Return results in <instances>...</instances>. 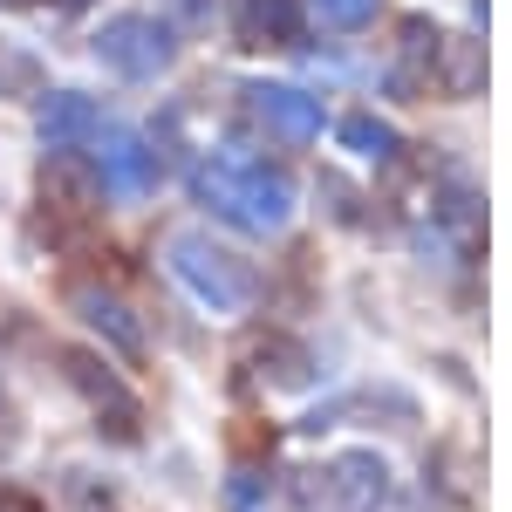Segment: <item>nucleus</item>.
Segmentation results:
<instances>
[{
  "label": "nucleus",
  "mask_w": 512,
  "mask_h": 512,
  "mask_svg": "<svg viewBox=\"0 0 512 512\" xmlns=\"http://www.w3.org/2000/svg\"><path fill=\"white\" fill-rule=\"evenodd\" d=\"M192 192L239 233H280L294 219V185L287 171H274L267 158H246V151H226V158H205L192 171Z\"/></svg>",
  "instance_id": "f257e3e1"
},
{
  "label": "nucleus",
  "mask_w": 512,
  "mask_h": 512,
  "mask_svg": "<svg viewBox=\"0 0 512 512\" xmlns=\"http://www.w3.org/2000/svg\"><path fill=\"white\" fill-rule=\"evenodd\" d=\"M164 253H171V280L192 294L198 308H212V315H239V308H253L260 280H253V267H246L239 253L212 246L205 233H178Z\"/></svg>",
  "instance_id": "f03ea898"
},
{
  "label": "nucleus",
  "mask_w": 512,
  "mask_h": 512,
  "mask_svg": "<svg viewBox=\"0 0 512 512\" xmlns=\"http://www.w3.org/2000/svg\"><path fill=\"white\" fill-rule=\"evenodd\" d=\"M301 499L335 506V512H376V506H390V465L376 451H342L335 465L301 472Z\"/></svg>",
  "instance_id": "7ed1b4c3"
},
{
  "label": "nucleus",
  "mask_w": 512,
  "mask_h": 512,
  "mask_svg": "<svg viewBox=\"0 0 512 512\" xmlns=\"http://www.w3.org/2000/svg\"><path fill=\"white\" fill-rule=\"evenodd\" d=\"M171 55H178V41H171V28L151 21V14H117V21L96 35V62L123 82H158L164 69H171Z\"/></svg>",
  "instance_id": "20e7f679"
},
{
  "label": "nucleus",
  "mask_w": 512,
  "mask_h": 512,
  "mask_svg": "<svg viewBox=\"0 0 512 512\" xmlns=\"http://www.w3.org/2000/svg\"><path fill=\"white\" fill-rule=\"evenodd\" d=\"M62 376H69V383L89 396V410L110 424V437H117V444H137V431H144V403L123 390V376L110 369V362H103V355L62 349Z\"/></svg>",
  "instance_id": "39448f33"
},
{
  "label": "nucleus",
  "mask_w": 512,
  "mask_h": 512,
  "mask_svg": "<svg viewBox=\"0 0 512 512\" xmlns=\"http://www.w3.org/2000/svg\"><path fill=\"white\" fill-rule=\"evenodd\" d=\"M96 171H103L96 185H103L110 198H123V205H137V198L158 192V151H151L144 137H123L117 130V137L96 151Z\"/></svg>",
  "instance_id": "423d86ee"
},
{
  "label": "nucleus",
  "mask_w": 512,
  "mask_h": 512,
  "mask_svg": "<svg viewBox=\"0 0 512 512\" xmlns=\"http://www.w3.org/2000/svg\"><path fill=\"white\" fill-rule=\"evenodd\" d=\"M246 103H253V117L267 123L274 137H287V144H315L321 137V103L301 96V89H287V82H253Z\"/></svg>",
  "instance_id": "0eeeda50"
},
{
  "label": "nucleus",
  "mask_w": 512,
  "mask_h": 512,
  "mask_svg": "<svg viewBox=\"0 0 512 512\" xmlns=\"http://www.w3.org/2000/svg\"><path fill=\"white\" fill-rule=\"evenodd\" d=\"M96 137H103V110H96L82 89L41 96V144H48V151H82V144H96Z\"/></svg>",
  "instance_id": "6e6552de"
},
{
  "label": "nucleus",
  "mask_w": 512,
  "mask_h": 512,
  "mask_svg": "<svg viewBox=\"0 0 512 512\" xmlns=\"http://www.w3.org/2000/svg\"><path fill=\"white\" fill-rule=\"evenodd\" d=\"M76 315L89 321V328H96L117 355H130V362L144 355V328H137V315L123 308L117 294H103V287H76Z\"/></svg>",
  "instance_id": "1a4fd4ad"
},
{
  "label": "nucleus",
  "mask_w": 512,
  "mask_h": 512,
  "mask_svg": "<svg viewBox=\"0 0 512 512\" xmlns=\"http://www.w3.org/2000/svg\"><path fill=\"white\" fill-rule=\"evenodd\" d=\"M431 76L444 96H478L485 89V48L465 35H437L431 41Z\"/></svg>",
  "instance_id": "9d476101"
},
{
  "label": "nucleus",
  "mask_w": 512,
  "mask_h": 512,
  "mask_svg": "<svg viewBox=\"0 0 512 512\" xmlns=\"http://www.w3.org/2000/svg\"><path fill=\"white\" fill-rule=\"evenodd\" d=\"M253 362H260V376H267L274 390H308V383H315V355L301 349L294 335H267V342L253 349Z\"/></svg>",
  "instance_id": "9b49d317"
},
{
  "label": "nucleus",
  "mask_w": 512,
  "mask_h": 512,
  "mask_svg": "<svg viewBox=\"0 0 512 512\" xmlns=\"http://www.w3.org/2000/svg\"><path fill=\"white\" fill-rule=\"evenodd\" d=\"M301 0H246V35L253 41H274V48H294L301 41Z\"/></svg>",
  "instance_id": "f8f14e48"
},
{
  "label": "nucleus",
  "mask_w": 512,
  "mask_h": 512,
  "mask_svg": "<svg viewBox=\"0 0 512 512\" xmlns=\"http://www.w3.org/2000/svg\"><path fill=\"white\" fill-rule=\"evenodd\" d=\"M342 144H349L355 158H396V130L383 117H342Z\"/></svg>",
  "instance_id": "ddd939ff"
},
{
  "label": "nucleus",
  "mask_w": 512,
  "mask_h": 512,
  "mask_svg": "<svg viewBox=\"0 0 512 512\" xmlns=\"http://www.w3.org/2000/svg\"><path fill=\"white\" fill-rule=\"evenodd\" d=\"M0 96H41V62L28 48H7L0 41Z\"/></svg>",
  "instance_id": "4468645a"
},
{
  "label": "nucleus",
  "mask_w": 512,
  "mask_h": 512,
  "mask_svg": "<svg viewBox=\"0 0 512 512\" xmlns=\"http://www.w3.org/2000/svg\"><path fill=\"white\" fill-rule=\"evenodd\" d=\"M315 14L328 28H362V21L376 14V0H315Z\"/></svg>",
  "instance_id": "2eb2a0df"
},
{
  "label": "nucleus",
  "mask_w": 512,
  "mask_h": 512,
  "mask_svg": "<svg viewBox=\"0 0 512 512\" xmlns=\"http://www.w3.org/2000/svg\"><path fill=\"white\" fill-rule=\"evenodd\" d=\"M69 506H76V512H117V492H103L96 478L69 472Z\"/></svg>",
  "instance_id": "dca6fc26"
},
{
  "label": "nucleus",
  "mask_w": 512,
  "mask_h": 512,
  "mask_svg": "<svg viewBox=\"0 0 512 512\" xmlns=\"http://www.w3.org/2000/svg\"><path fill=\"white\" fill-rule=\"evenodd\" d=\"M226 499H233V512H253V506H260V472H239Z\"/></svg>",
  "instance_id": "f3484780"
},
{
  "label": "nucleus",
  "mask_w": 512,
  "mask_h": 512,
  "mask_svg": "<svg viewBox=\"0 0 512 512\" xmlns=\"http://www.w3.org/2000/svg\"><path fill=\"white\" fill-rule=\"evenodd\" d=\"M0 512H48L35 492H21V485H0Z\"/></svg>",
  "instance_id": "a211bd4d"
},
{
  "label": "nucleus",
  "mask_w": 512,
  "mask_h": 512,
  "mask_svg": "<svg viewBox=\"0 0 512 512\" xmlns=\"http://www.w3.org/2000/svg\"><path fill=\"white\" fill-rule=\"evenodd\" d=\"M171 7H178L185 21H205V14H212V0H171Z\"/></svg>",
  "instance_id": "6ab92c4d"
},
{
  "label": "nucleus",
  "mask_w": 512,
  "mask_h": 512,
  "mask_svg": "<svg viewBox=\"0 0 512 512\" xmlns=\"http://www.w3.org/2000/svg\"><path fill=\"white\" fill-rule=\"evenodd\" d=\"M55 7H69V14H76V7H89V0H55Z\"/></svg>",
  "instance_id": "aec40b11"
}]
</instances>
